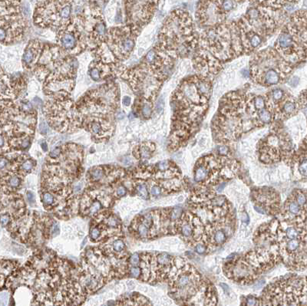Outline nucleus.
I'll list each match as a JSON object with an SVG mask.
<instances>
[{
	"mask_svg": "<svg viewBox=\"0 0 307 306\" xmlns=\"http://www.w3.org/2000/svg\"><path fill=\"white\" fill-rule=\"evenodd\" d=\"M140 258L139 255L138 253H135V254L132 255L130 257V260H129V262H130L131 265L135 266L138 265L140 262Z\"/></svg>",
	"mask_w": 307,
	"mask_h": 306,
	"instance_id": "obj_34",
	"label": "nucleus"
},
{
	"mask_svg": "<svg viewBox=\"0 0 307 306\" xmlns=\"http://www.w3.org/2000/svg\"><path fill=\"white\" fill-rule=\"evenodd\" d=\"M130 276L133 278H136V279H138L140 276H141V269L139 268V267H132V268L130 269V273H129Z\"/></svg>",
	"mask_w": 307,
	"mask_h": 306,
	"instance_id": "obj_28",
	"label": "nucleus"
},
{
	"mask_svg": "<svg viewBox=\"0 0 307 306\" xmlns=\"http://www.w3.org/2000/svg\"><path fill=\"white\" fill-rule=\"evenodd\" d=\"M280 262L278 255L260 247L227 262L223 272L231 280L242 285H249Z\"/></svg>",
	"mask_w": 307,
	"mask_h": 306,
	"instance_id": "obj_4",
	"label": "nucleus"
},
{
	"mask_svg": "<svg viewBox=\"0 0 307 306\" xmlns=\"http://www.w3.org/2000/svg\"><path fill=\"white\" fill-rule=\"evenodd\" d=\"M260 300L254 297V296H249L247 298L246 303L243 304L244 305H259Z\"/></svg>",
	"mask_w": 307,
	"mask_h": 306,
	"instance_id": "obj_30",
	"label": "nucleus"
},
{
	"mask_svg": "<svg viewBox=\"0 0 307 306\" xmlns=\"http://www.w3.org/2000/svg\"><path fill=\"white\" fill-rule=\"evenodd\" d=\"M155 145L152 142H143L133 150V155L138 160H149L155 151Z\"/></svg>",
	"mask_w": 307,
	"mask_h": 306,
	"instance_id": "obj_19",
	"label": "nucleus"
},
{
	"mask_svg": "<svg viewBox=\"0 0 307 306\" xmlns=\"http://www.w3.org/2000/svg\"><path fill=\"white\" fill-rule=\"evenodd\" d=\"M240 170V163L228 155L209 154L199 159L196 163L194 181L200 186H215L234 178Z\"/></svg>",
	"mask_w": 307,
	"mask_h": 306,
	"instance_id": "obj_7",
	"label": "nucleus"
},
{
	"mask_svg": "<svg viewBox=\"0 0 307 306\" xmlns=\"http://www.w3.org/2000/svg\"><path fill=\"white\" fill-rule=\"evenodd\" d=\"M7 164H8L7 159L5 158V157H3V155H2L1 164H0V168H1V170H3V168H4L5 167H6V165H7Z\"/></svg>",
	"mask_w": 307,
	"mask_h": 306,
	"instance_id": "obj_40",
	"label": "nucleus"
},
{
	"mask_svg": "<svg viewBox=\"0 0 307 306\" xmlns=\"http://www.w3.org/2000/svg\"><path fill=\"white\" fill-rule=\"evenodd\" d=\"M241 220L242 222H248V221H249V216H248V214L246 212H243V213H242Z\"/></svg>",
	"mask_w": 307,
	"mask_h": 306,
	"instance_id": "obj_41",
	"label": "nucleus"
},
{
	"mask_svg": "<svg viewBox=\"0 0 307 306\" xmlns=\"http://www.w3.org/2000/svg\"><path fill=\"white\" fill-rule=\"evenodd\" d=\"M135 191H136L138 195L139 196V197H141V198L144 199V200L149 199V188H148V186L146 183H138V185L135 186Z\"/></svg>",
	"mask_w": 307,
	"mask_h": 306,
	"instance_id": "obj_23",
	"label": "nucleus"
},
{
	"mask_svg": "<svg viewBox=\"0 0 307 306\" xmlns=\"http://www.w3.org/2000/svg\"><path fill=\"white\" fill-rule=\"evenodd\" d=\"M75 87V78L48 75L43 81L45 95L51 98H69Z\"/></svg>",
	"mask_w": 307,
	"mask_h": 306,
	"instance_id": "obj_15",
	"label": "nucleus"
},
{
	"mask_svg": "<svg viewBox=\"0 0 307 306\" xmlns=\"http://www.w3.org/2000/svg\"><path fill=\"white\" fill-rule=\"evenodd\" d=\"M163 106H165V102H163V98H160L158 100V101L157 102V104H156V111H157V112H161L163 111Z\"/></svg>",
	"mask_w": 307,
	"mask_h": 306,
	"instance_id": "obj_36",
	"label": "nucleus"
},
{
	"mask_svg": "<svg viewBox=\"0 0 307 306\" xmlns=\"http://www.w3.org/2000/svg\"><path fill=\"white\" fill-rule=\"evenodd\" d=\"M131 103V98L129 97L126 96L123 98V104H124L126 106H129Z\"/></svg>",
	"mask_w": 307,
	"mask_h": 306,
	"instance_id": "obj_42",
	"label": "nucleus"
},
{
	"mask_svg": "<svg viewBox=\"0 0 307 306\" xmlns=\"http://www.w3.org/2000/svg\"><path fill=\"white\" fill-rule=\"evenodd\" d=\"M115 64H107L103 62L95 59L89 66V75L95 81H103L106 78L116 76L115 75Z\"/></svg>",
	"mask_w": 307,
	"mask_h": 306,
	"instance_id": "obj_18",
	"label": "nucleus"
},
{
	"mask_svg": "<svg viewBox=\"0 0 307 306\" xmlns=\"http://www.w3.org/2000/svg\"><path fill=\"white\" fill-rule=\"evenodd\" d=\"M21 178L18 174L8 172L6 174V177L3 176L2 187L6 186V189H7L8 191H13L21 185Z\"/></svg>",
	"mask_w": 307,
	"mask_h": 306,
	"instance_id": "obj_20",
	"label": "nucleus"
},
{
	"mask_svg": "<svg viewBox=\"0 0 307 306\" xmlns=\"http://www.w3.org/2000/svg\"><path fill=\"white\" fill-rule=\"evenodd\" d=\"M150 193L153 197H158L163 193V190L159 185H153L151 187Z\"/></svg>",
	"mask_w": 307,
	"mask_h": 306,
	"instance_id": "obj_27",
	"label": "nucleus"
},
{
	"mask_svg": "<svg viewBox=\"0 0 307 306\" xmlns=\"http://www.w3.org/2000/svg\"><path fill=\"white\" fill-rule=\"evenodd\" d=\"M93 9L92 15L87 17V33L89 47L93 50L101 46L107 36L106 23L99 11Z\"/></svg>",
	"mask_w": 307,
	"mask_h": 306,
	"instance_id": "obj_16",
	"label": "nucleus"
},
{
	"mask_svg": "<svg viewBox=\"0 0 307 306\" xmlns=\"http://www.w3.org/2000/svg\"><path fill=\"white\" fill-rule=\"evenodd\" d=\"M43 202L46 207H55L56 203V197L51 191H45L43 194Z\"/></svg>",
	"mask_w": 307,
	"mask_h": 306,
	"instance_id": "obj_22",
	"label": "nucleus"
},
{
	"mask_svg": "<svg viewBox=\"0 0 307 306\" xmlns=\"http://www.w3.org/2000/svg\"><path fill=\"white\" fill-rule=\"evenodd\" d=\"M26 196H27V199L29 203L32 204L35 203V196H34L33 193L31 192V191H28Z\"/></svg>",
	"mask_w": 307,
	"mask_h": 306,
	"instance_id": "obj_38",
	"label": "nucleus"
},
{
	"mask_svg": "<svg viewBox=\"0 0 307 306\" xmlns=\"http://www.w3.org/2000/svg\"><path fill=\"white\" fill-rule=\"evenodd\" d=\"M138 35L129 25L112 28L108 31L104 43L92 50L95 59L107 64L127 60L135 49Z\"/></svg>",
	"mask_w": 307,
	"mask_h": 306,
	"instance_id": "obj_6",
	"label": "nucleus"
},
{
	"mask_svg": "<svg viewBox=\"0 0 307 306\" xmlns=\"http://www.w3.org/2000/svg\"><path fill=\"white\" fill-rule=\"evenodd\" d=\"M11 219H12V217H11L10 215L9 214H5V213H3V214H2V216H1V224H2V227H7L8 225H9V222H11Z\"/></svg>",
	"mask_w": 307,
	"mask_h": 306,
	"instance_id": "obj_31",
	"label": "nucleus"
},
{
	"mask_svg": "<svg viewBox=\"0 0 307 306\" xmlns=\"http://www.w3.org/2000/svg\"><path fill=\"white\" fill-rule=\"evenodd\" d=\"M158 0H126L127 25L139 34L151 21Z\"/></svg>",
	"mask_w": 307,
	"mask_h": 306,
	"instance_id": "obj_13",
	"label": "nucleus"
},
{
	"mask_svg": "<svg viewBox=\"0 0 307 306\" xmlns=\"http://www.w3.org/2000/svg\"><path fill=\"white\" fill-rule=\"evenodd\" d=\"M112 247L115 253H118V254H122L124 253L125 249H126V244L121 239H115L112 242Z\"/></svg>",
	"mask_w": 307,
	"mask_h": 306,
	"instance_id": "obj_24",
	"label": "nucleus"
},
{
	"mask_svg": "<svg viewBox=\"0 0 307 306\" xmlns=\"http://www.w3.org/2000/svg\"><path fill=\"white\" fill-rule=\"evenodd\" d=\"M20 3L21 0H1L0 40L3 45L18 43L24 35L26 23Z\"/></svg>",
	"mask_w": 307,
	"mask_h": 306,
	"instance_id": "obj_11",
	"label": "nucleus"
},
{
	"mask_svg": "<svg viewBox=\"0 0 307 306\" xmlns=\"http://www.w3.org/2000/svg\"><path fill=\"white\" fill-rule=\"evenodd\" d=\"M43 44L38 40H32L28 43L23 55V65L25 69L34 70L43 53Z\"/></svg>",
	"mask_w": 307,
	"mask_h": 306,
	"instance_id": "obj_17",
	"label": "nucleus"
},
{
	"mask_svg": "<svg viewBox=\"0 0 307 306\" xmlns=\"http://www.w3.org/2000/svg\"><path fill=\"white\" fill-rule=\"evenodd\" d=\"M270 96L274 102L282 101L285 97V92L282 89H274L269 93Z\"/></svg>",
	"mask_w": 307,
	"mask_h": 306,
	"instance_id": "obj_25",
	"label": "nucleus"
},
{
	"mask_svg": "<svg viewBox=\"0 0 307 306\" xmlns=\"http://www.w3.org/2000/svg\"><path fill=\"white\" fill-rule=\"evenodd\" d=\"M39 131L42 134H44V135H46V134H47L48 128L46 122H41V124L39 125Z\"/></svg>",
	"mask_w": 307,
	"mask_h": 306,
	"instance_id": "obj_37",
	"label": "nucleus"
},
{
	"mask_svg": "<svg viewBox=\"0 0 307 306\" xmlns=\"http://www.w3.org/2000/svg\"><path fill=\"white\" fill-rule=\"evenodd\" d=\"M126 194H127V189H126V187L123 186V185L118 187L116 191H115V196H116V197H124Z\"/></svg>",
	"mask_w": 307,
	"mask_h": 306,
	"instance_id": "obj_32",
	"label": "nucleus"
},
{
	"mask_svg": "<svg viewBox=\"0 0 307 306\" xmlns=\"http://www.w3.org/2000/svg\"><path fill=\"white\" fill-rule=\"evenodd\" d=\"M119 88L116 83L103 85L86 92L75 103L83 124L89 120H112L119 107Z\"/></svg>",
	"mask_w": 307,
	"mask_h": 306,
	"instance_id": "obj_3",
	"label": "nucleus"
},
{
	"mask_svg": "<svg viewBox=\"0 0 307 306\" xmlns=\"http://www.w3.org/2000/svg\"><path fill=\"white\" fill-rule=\"evenodd\" d=\"M259 159L270 165L280 160H291V143L286 135L280 131H273L259 145Z\"/></svg>",
	"mask_w": 307,
	"mask_h": 306,
	"instance_id": "obj_12",
	"label": "nucleus"
},
{
	"mask_svg": "<svg viewBox=\"0 0 307 306\" xmlns=\"http://www.w3.org/2000/svg\"><path fill=\"white\" fill-rule=\"evenodd\" d=\"M52 233H53L54 235H57L58 234V233H59V227H58V224H52Z\"/></svg>",
	"mask_w": 307,
	"mask_h": 306,
	"instance_id": "obj_39",
	"label": "nucleus"
},
{
	"mask_svg": "<svg viewBox=\"0 0 307 306\" xmlns=\"http://www.w3.org/2000/svg\"><path fill=\"white\" fill-rule=\"evenodd\" d=\"M62 153V147H58V148H55L52 150L50 153H49V157L51 159H55L61 154Z\"/></svg>",
	"mask_w": 307,
	"mask_h": 306,
	"instance_id": "obj_33",
	"label": "nucleus"
},
{
	"mask_svg": "<svg viewBox=\"0 0 307 306\" xmlns=\"http://www.w3.org/2000/svg\"><path fill=\"white\" fill-rule=\"evenodd\" d=\"M198 41L191 16L185 11H174L163 23L154 50L163 58L177 59L193 52Z\"/></svg>",
	"mask_w": 307,
	"mask_h": 306,
	"instance_id": "obj_2",
	"label": "nucleus"
},
{
	"mask_svg": "<svg viewBox=\"0 0 307 306\" xmlns=\"http://www.w3.org/2000/svg\"><path fill=\"white\" fill-rule=\"evenodd\" d=\"M298 163L299 172L303 177H307V159L300 158Z\"/></svg>",
	"mask_w": 307,
	"mask_h": 306,
	"instance_id": "obj_26",
	"label": "nucleus"
},
{
	"mask_svg": "<svg viewBox=\"0 0 307 306\" xmlns=\"http://www.w3.org/2000/svg\"><path fill=\"white\" fill-rule=\"evenodd\" d=\"M43 111L49 125L58 132H72L81 128V117L70 97L49 98L45 103Z\"/></svg>",
	"mask_w": 307,
	"mask_h": 306,
	"instance_id": "obj_8",
	"label": "nucleus"
},
{
	"mask_svg": "<svg viewBox=\"0 0 307 306\" xmlns=\"http://www.w3.org/2000/svg\"><path fill=\"white\" fill-rule=\"evenodd\" d=\"M42 148H43V150L44 151H48V146L47 145H46V142H43V143L42 144Z\"/></svg>",
	"mask_w": 307,
	"mask_h": 306,
	"instance_id": "obj_43",
	"label": "nucleus"
},
{
	"mask_svg": "<svg viewBox=\"0 0 307 306\" xmlns=\"http://www.w3.org/2000/svg\"><path fill=\"white\" fill-rule=\"evenodd\" d=\"M106 167H96L91 170L89 173V177L91 181L95 183L103 180L106 175Z\"/></svg>",
	"mask_w": 307,
	"mask_h": 306,
	"instance_id": "obj_21",
	"label": "nucleus"
},
{
	"mask_svg": "<svg viewBox=\"0 0 307 306\" xmlns=\"http://www.w3.org/2000/svg\"><path fill=\"white\" fill-rule=\"evenodd\" d=\"M57 30V45L69 55H79L89 47L86 15H73Z\"/></svg>",
	"mask_w": 307,
	"mask_h": 306,
	"instance_id": "obj_9",
	"label": "nucleus"
},
{
	"mask_svg": "<svg viewBox=\"0 0 307 306\" xmlns=\"http://www.w3.org/2000/svg\"><path fill=\"white\" fill-rule=\"evenodd\" d=\"M229 148H228V146L227 145L222 144V145H220V146H218V148H217V153H218V154H220V155L228 156V154H229Z\"/></svg>",
	"mask_w": 307,
	"mask_h": 306,
	"instance_id": "obj_29",
	"label": "nucleus"
},
{
	"mask_svg": "<svg viewBox=\"0 0 307 306\" xmlns=\"http://www.w3.org/2000/svg\"><path fill=\"white\" fill-rule=\"evenodd\" d=\"M194 250L197 252L198 254H203L205 253V252L208 251L207 250V247H205L203 244H197L195 247H194Z\"/></svg>",
	"mask_w": 307,
	"mask_h": 306,
	"instance_id": "obj_35",
	"label": "nucleus"
},
{
	"mask_svg": "<svg viewBox=\"0 0 307 306\" xmlns=\"http://www.w3.org/2000/svg\"><path fill=\"white\" fill-rule=\"evenodd\" d=\"M211 92V78L203 75L190 77L179 85L171 98V150L180 148L197 129L208 109Z\"/></svg>",
	"mask_w": 307,
	"mask_h": 306,
	"instance_id": "obj_1",
	"label": "nucleus"
},
{
	"mask_svg": "<svg viewBox=\"0 0 307 306\" xmlns=\"http://www.w3.org/2000/svg\"><path fill=\"white\" fill-rule=\"evenodd\" d=\"M73 0H38L34 23L38 27L58 29L72 18Z\"/></svg>",
	"mask_w": 307,
	"mask_h": 306,
	"instance_id": "obj_10",
	"label": "nucleus"
},
{
	"mask_svg": "<svg viewBox=\"0 0 307 306\" xmlns=\"http://www.w3.org/2000/svg\"><path fill=\"white\" fill-rule=\"evenodd\" d=\"M115 75L129 83L137 98L155 101L162 83L168 77L154 64L146 63L128 69L121 63H115Z\"/></svg>",
	"mask_w": 307,
	"mask_h": 306,
	"instance_id": "obj_5",
	"label": "nucleus"
},
{
	"mask_svg": "<svg viewBox=\"0 0 307 306\" xmlns=\"http://www.w3.org/2000/svg\"><path fill=\"white\" fill-rule=\"evenodd\" d=\"M254 209L261 214L277 215L280 212V198L275 190L258 188L252 192Z\"/></svg>",
	"mask_w": 307,
	"mask_h": 306,
	"instance_id": "obj_14",
	"label": "nucleus"
}]
</instances>
